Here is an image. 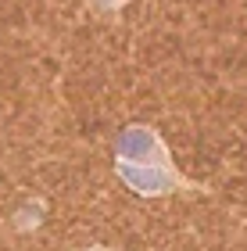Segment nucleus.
Instances as JSON below:
<instances>
[{"label": "nucleus", "instance_id": "f257e3e1", "mask_svg": "<svg viewBox=\"0 0 247 251\" xmlns=\"http://www.w3.org/2000/svg\"><path fill=\"white\" fill-rule=\"evenodd\" d=\"M143 147H151V136L143 133V129H129L126 136L118 140V151L122 154H133V151H143Z\"/></svg>", "mask_w": 247, "mask_h": 251}]
</instances>
